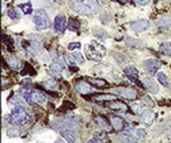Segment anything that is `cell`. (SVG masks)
Masks as SVG:
<instances>
[{"mask_svg":"<svg viewBox=\"0 0 171 143\" xmlns=\"http://www.w3.org/2000/svg\"><path fill=\"white\" fill-rule=\"evenodd\" d=\"M94 34H95L96 37H99L101 40H106V38H107V33H106L103 29H99V27H95V29H94Z\"/></svg>","mask_w":171,"mask_h":143,"instance_id":"4316f807","label":"cell"},{"mask_svg":"<svg viewBox=\"0 0 171 143\" xmlns=\"http://www.w3.org/2000/svg\"><path fill=\"white\" fill-rule=\"evenodd\" d=\"M68 27H69V30H72V32H76V30H79V27H80V22L77 19H71Z\"/></svg>","mask_w":171,"mask_h":143,"instance_id":"83f0119b","label":"cell"},{"mask_svg":"<svg viewBox=\"0 0 171 143\" xmlns=\"http://www.w3.org/2000/svg\"><path fill=\"white\" fill-rule=\"evenodd\" d=\"M44 86H45L46 89H56V82L54 81H45L44 82Z\"/></svg>","mask_w":171,"mask_h":143,"instance_id":"836d02e7","label":"cell"},{"mask_svg":"<svg viewBox=\"0 0 171 143\" xmlns=\"http://www.w3.org/2000/svg\"><path fill=\"white\" fill-rule=\"evenodd\" d=\"M71 56H72L77 63H80V64H83V63H84V56L81 55L80 52H72V55H71Z\"/></svg>","mask_w":171,"mask_h":143,"instance_id":"1f68e13d","label":"cell"},{"mask_svg":"<svg viewBox=\"0 0 171 143\" xmlns=\"http://www.w3.org/2000/svg\"><path fill=\"white\" fill-rule=\"evenodd\" d=\"M156 78H158V81H159V83H160V85L166 86V87H169V86H170V82H169V79H167L164 72H158V74H156Z\"/></svg>","mask_w":171,"mask_h":143,"instance_id":"603a6c76","label":"cell"},{"mask_svg":"<svg viewBox=\"0 0 171 143\" xmlns=\"http://www.w3.org/2000/svg\"><path fill=\"white\" fill-rule=\"evenodd\" d=\"M152 117H154V113H152L150 109H146V111L141 113V121H143L144 124H151Z\"/></svg>","mask_w":171,"mask_h":143,"instance_id":"2e32d148","label":"cell"},{"mask_svg":"<svg viewBox=\"0 0 171 143\" xmlns=\"http://www.w3.org/2000/svg\"><path fill=\"white\" fill-rule=\"evenodd\" d=\"M117 143H137V139L132 135H126V134H122L117 138Z\"/></svg>","mask_w":171,"mask_h":143,"instance_id":"9a60e30c","label":"cell"},{"mask_svg":"<svg viewBox=\"0 0 171 143\" xmlns=\"http://www.w3.org/2000/svg\"><path fill=\"white\" fill-rule=\"evenodd\" d=\"M116 91L120 94V96H122L126 100H136L137 98V91L133 89H129V87H116Z\"/></svg>","mask_w":171,"mask_h":143,"instance_id":"52a82bcc","label":"cell"},{"mask_svg":"<svg viewBox=\"0 0 171 143\" xmlns=\"http://www.w3.org/2000/svg\"><path fill=\"white\" fill-rule=\"evenodd\" d=\"M109 106H110V109H113V111H120V112L128 109V106H126L124 102H120V101H114V102H111Z\"/></svg>","mask_w":171,"mask_h":143,"instance_id":"ffe728a7","label":"cell"},{"mask_svg":"<svg viewBox=\"0 0 171 143\" xmlns=\"http://www.w3.org/2000/svg\"><path fill=\"white\" fill-rule=\"evenodd\" d=\"M132 111H133V113H135V115H141V113H143V112H141V106H140V105L139 104H135V105H133V106H132Z\"/></svg>","mask_w":171,"mask_h":143,"instance_id":"d590c367","label":"cell"},{"mask_svg":"<svg viewBox=\"0 0 171 143\" xmlns=\"http://www.w3.org/2000/svg\"><path fill=\"white\" fill-rule=\"evenodd\" d=\"M69 6L73 11H76V12H79V14H83V15H88V14H91V11H92V7H90L88 4H84V3H80V2H75V0H71Z\"/></svg>","mask_w":171,"mask_h":143,"instance_id":"5b68a950","label":"cell"},{"mask_svg":"<svg viewBox=\"0 0 171 143\" xmlns=\"http://www.w3.org/2000/svg\"><path fill=\"white\" fill-rule=\"evenodd\" d=\"M7 63H8V66H10L12 70H18V68L21 67L19 60H18V57H15V56H10V57L7 59Z\"/></svg>","mask_w":171,"mask_h":143,"instance_id":"44dd1931","label":"cell"},{"mask_svg":"<svg viewBox=\"0 0 171 143\" xmlns=\"http://www.w3.org/2000/svg\"><path fill=\"white\" fill-rule=\"evenodd\" d=\"M4 2H10V0H4Z\"/></svg>","mask_w":171,"mask_h":143,"instance_id":"bcb514c9","label":"cell"},{"mask_svg":"<svg viewBox=\"0 0 171 143\" xmlns=\"http://www.w3.org/2000/svg\"><path fill=\"white\" fill-rule=\"evenodd\" d=\"M150 27V22L147 19H137L131 25V29L135 33H141V32H146V30Z\"/></svg>","mask_w":171,"mask_h":143,"instance_id":"9c48e42d","label":"cell"},{"mask_svg":"<svg viewBox=\"0 0 171 143\" xmlns=\"http://www.w3.org/2000/svg\"><path fill=\"white\" fill-rule=\"evenodd\" d=\"M125 42L129 45V47H133V48H141L143 47V42L140 40H136L133 37H126L125 38Z\"/></svg>","mask_w":171,"mask_h":143,"instance_id":"d6986e66","label":"cell"},{"mask_svg":"<svg viewBox=\"0 0 171 143\" xmlns=\"http://www.w3.org/2000/svg\"><path fill=\"white\" fill-rule=\"evenodd\" d=\"M143 66H144V70H146L150 75L158 74V70H159V67H160L159 62H158V60H155V59H148V60H146V62L143 63Z\"/></svg>","mask_w":171,"mask_h":143,"instance_id":"8992f818","label":"cell"},{"mask_svg":"<svg viewBox=\"0 0 171 143\" xmlns=\"http://www.w3.org/2000/svg\"><path fill=\"white\" fill-rule=\"evenodd\" d=\"M56 143H65V142L62 141V139H57V141H56Z\"/></svg>","mask_w":171,"mask_h":143,"instance_id":"f6af8a7d","label":"cell"},{"mask_svg":"<svg viewBox=\"0 0 171 143\" xmlns=\"http://www.w3.org/2000/svg\"><path fill=\"white\" fill-rule=\"evenodd\" d=\"M117 97L114 94H96L94 96V100L96 101H116Z\"/></svg>","mask_w":171,"mask_h":143,"instance_id":"e0dca14e","label":"cell"},{"mask_svg":"<svg viewBox=\"0 0 171 143\" xmlns=\"http://www.w3.org/2000/svg\"><path fill=\"white\" fill-rule=\"evenodd\" d=\"M95 123L98 124L99 127H102L103 130H106V131H109V130H110V127L107 126V124L105 123V120H103V119H101V117H96V119H95Z\"/></svg>","mask_w":171,"mask_h":143,"instance_id":"d6a6232c","label":"cell"},{"mask_svg":"<svg viewBox=\"0 0 171 143\" xmlns=\"http://www.w3.org/2000/svg\"><path fill=\"white\" fill-rule=\"evenodd\" d=\"M21 102H22V97H21V94H18V93H14L8 100V104H12V105H19Z\"/></svg>","mask_w":171,"mask_h":143,"instance_id":"d4e9b609","label":"cell"},{"mask_svg":"<svg viewBox=\"0 0 171 143\" xmlns=\"http://www.w3.org/2000/svg\"><path fill=\"white\" fill-rule=\"evenodd\" d=\"M33 23L38 30H45L50 26V19L48 17L46 11L39 8L34 11V15H33Z\"/></svg>","mask_w":171,"mask_h":143,"instance_id":"7a4b0ae2","label":"cell"},{"mask_svg":"<svg viewBox=\"0 0 171 143\" xmlns=\"http://www.w3.org/2000/svg\"><path fill=\"white\" fill-rule=\"evenodd\" d=\"M29 40H30V41H41L39 36H37V34H30V36H29Z\"/></svg>","mask_w":171,"mask_h":143,"instance_id":"60d3db41","label":"cell"},{"mask_svg":"<svg viewBox=\"0 0 171 143\" xmlns=\"http://www.w3.org/2000/svg\"><path fill=\"white\" fill-rule=\"evenodd\" d=\"M124 132H125L126 135H132L133 132H136V130H133L132 126H126L125 128H124Z\"/></svg>","mask_w":171,"mask_h":143,"instance_id":"8d00e7d4","label":"cell"},{"mask_svg":"<svg viewBox=\"0 0 171 143\" xmlns=\"http://www.w3.org/2000/svg\"><path fill=\"white\" fill-rule=\"evenodd\" d=\"M7 47H8V51H14V45H12V40L10 38V37H7Z\"/></svg>","mask_w":171,"mask_h":143,"instance_id":"ab89813d","label":"cell"},{"mask_svg":"<svg viewBox=\"0 0 171 143\" xmlns=\"http://www.w3.org/2000/svg\"><path fill=\"white\" fill-rule=\"evenodd\" d=\"M136 136H137V139H141V138H146V135H147V132L144 131L143 128H139V130H136Z\"/></svg>","mask_w":171,"mask_h":143,"instance_id":"e575fe53","label":"cell"},{"mask_svg":"<svg viewBox=\"0 0 171 143\" xmlns=\"http://www.w3.org/2000/svg\"><path fill=\"white\" fill-rule=\"evenodd\" d=\"M87 143H103V142L101 141V139H98V138H91Z\"/></svg>","mask_w":171,"mask_h":143,"instance_id":"7bdbcfd3","label":"cell"},{"mask_svg":"<svg viewBox=\"0 0 171 143\" xmlns=\"http://www.w3.org/2000/svg\"><path fill=\"white\" fill-rule=\"evenodd\" d=\"M80 48V42H71L68 45V49L69 51H73V49H79Z\"/></svg>","mask_w":171,"mask_h":143,"instance_id":"74e56055","label":"cell"},{"mask_svg":"<svg viewBox=\"0 0 171 143\" xmlns=\"http://www.w3.org/2000/svg\"><path fill=\"white\" fill-rule=\"evenodd\" d=\"M156 25H158V27H160V29H170L171 17L170 15H162V17L158 19V22H156Z\"/></svg>","mask_w":171,"mask_h":143,"instance_id":"5bb4252c","label":"cell"},{"mask_svg":"<svg viewBox=\"0 0 171 143\" xmlns=\"http://www.w3.org/2000/svg\"><path fill=\"white\" fill-rule=\"evenodd\" d=\"M110 126L116 132H121V131H124V128H125L124 120H122L121 117H118V116H111L110 117Z\"/></svg>","mask_w":171,"mask_h":143,"instance_id":"30bf717a","label":"cell"},{"mask_svg":"<svg viewBox=\"0 0 171 143\" xmlns=\"http://www.w3.org/2000/svg\"><path fill=\"white\" fill-rule=\"evenodd\" d=\"M23 97H25L26 102H29V104H38V105H41V104H44L46 101V96L44 93L38 91V90H31L30 93H25Z\"/></svg>","mask_w":171,"mask_h":143,"instance_id":"277c9868","label":"cell"},{"mask_svg":"<svg viewBox=\"0 0 171 143\" xmlns=\"http://www.w3.org/2000/svg\"><path fill=\"white\" fill-rule=\"evenodd\" d=\"M86 53H87V57L90 60L99 62V60H102L103 57H105L106 49H105V47H103L101 42H98V41H91V42L87 45Z\"/></svg>","mask_w":171,"mask_h":143,"instance_id":"6da1fadb","label":"cell"},{"mask_svg":"<svg viewBox=\"0 0 171 143\" xmlns=\"http://www.w3.org/2000/svg\"><path fill=\"white\" fill-rule=\"evenodd\" d=\"M7 136L8 138H18L21 135V130L18 128V127H12V128H8L6 131Z\"/></svg>","mask_w":171,"mask_h":143,"instance_id":"cb8c5ba5","label":"cell"},{"mask_svg":"<svg viewBox=\"0 0 171 143\" xmlns=\"http://www.w3.org/2000/svg\"><path fill=\"white\" fill-rule=\"evenodd\" d=\"M143 83H144V89H147L150 93L152 94H158L159 93V86L155 81H152L151 78H144L143 79Z\"/></svg>","mask_w":171,"mask_h":143,"instance_id":"8fae6325","label":"cell"},{"mask_svg":"<svg viewBox=\"0 0 171 143\" xmlns=\"http://www.w3.org/2000/svg\"><path fill=\"white\" fill-rule=\"evenodd\" d=\"M64 63L69 67L71 70L75 67V62H73V59H72V56H71V55H65V56H64Z\"/></svg>","mask_w":171,"mask_h":143,"instance_id":"f546056e","label":"cell"},{"mask_svg":"<svg viewBox=\"0 0 171 143\" xmlns=\"http://www.w3.org/2000/svg\"><path fill=\"white\" fill-rule=\"evenodd\" d=\"M7 15H8L11 19H14V21H19V19H21V17H22V15H21L19 12H18L16 10H12V8L7 11Z\"/></svg>","mask_w":171,"mask_h":143,"instance_id":"484cf974","label":"cell"},{"mask_svg":"<svg viewBox=\"0 0 171 143\" xmlns=\"http://www.w3.org/2000/svg\"><path fill=\"white\" fill-rule=\"evenodd\" d=\"M160 51L163 52V53L166 55H170L171 56V44L170 42H164L160 45Z\"/></svg>","mask_w":171,"mask_h":143,"instance_id":"4dcf8cb0","label":"cell"},{"mask_svg":"<svg viewBox=\"0 0 171 143\" xmlns=\"http://www.w3.org/2000/svg\"><path fill=\"white\" fill-rule=\"evenodd\" d=\"M90 82L92 85H95L98 89H102L106 86V81H103V79H90Z\"/></svg>","mask_w":171,"mask_h":143,"instance_id":"f1b7e54d","label":"cell"},{"mask_svg":"<svg viewBox=\"0 0 171 143\" xmlns=\"http://www.w3.org/2000/svg\"><path fill=\"white\" fill-rule=\"evenodd\" d=\"M62 72V66L60 64V63H52V64L49 66V74H50V76H53V78H58L61 75Z\"/></svg>","mask_w":171,"mask_h":143,"instance_id":"7c38bea8","label":"cell"},{"mask_svg":"<svg viewBox=\"0 0 171 143\" xmlns=\"http://www.w3.org/2000/svg\"><path fill=\"white\" fill-rule=\"evenodd\" d=\"M144 102H146V104H147L150 108H152V106H154V102H152V101H151L150 98H148V97H146V98H144Z\"/></svg>","mask_w":171,"mask_h":143,"instance_id":"ee69618b","label":"cell"},{"mask_svg":"<svg viewBox=\"0 0 171 143\" xmlns=\"http://www.w3.org/2000/svg\"><path fill=\"white\" fill-rule=\"evenodd\" d=\"M18 8H19L23 14H31L33 12V7L30 3H21V4H18Z\"/></svg>","mask_w":171,"mask_h":143,"instance_id":"7402d4cb","label":"cell"},{"mask_svg":"<svg viewBox=\"0 0 171 143\" xmlns=\"http://www.w3.org/2000/svg\"><path fill=\"white\" fill-rule=\"evenodd\" d=\"M22 86H23L25 89H31V81L30 79H25V81L22 82Z\"/></svg>","mask_w":171,"mask_h":143,"instance_id":"f35d334b","label":"cell"},{"mask_svg":"<svg viewBox=\"0 0 171 143\" xmlns=\"http://www.w3.org/2000/svg\"><path fill=\"white\" fill-rule=\"evenodd\" d=\"M67 27V18L65 15L58 14L57 17L54 18V30L57 33H64Z\"/></svg>","mask_w":171,"mask_h":143,"instance_id":"ba28073f","label":"cell"},{"mask_svg":"<svg viewBox=\"0 0 171 143\" xmlns=\"http://www.w3.org/2000/svg\"><path fill=\"white\" fill-rule=\"evenodd\" d=\"M136 3H139V4L141 6H147V4H150V0H135Z\"/></svg>","mask_w":171,"mask_h":143,"instance_id":"b9f144b4","label":"cell"},{"mask_svg":"<svg viewBox=\"0 0 171 143\" xmlns=\"http://www.w3.org/2000/svg\"><path fill=\"white\" fill-rule=\"evenodd\" d=\"M124 72L128 75L129 79H135V78L137 76V74H139V72H137V68H136L135 66H128V67H125V68H124Z\"/></svg>","mask_w":171,"mask_h":143,"instance_id":"ac0fdd59","label":"cell"},{"mask_svg":"<svg viewBox=\"0 0 171 143\" xmlns=\"http://www.w3.org/2000/svg\"><path fill=\"white\" fill-rule=\"evenodd\" d=\"M75 90L79 94H88L91 91V87H90V85H88L87 82L80 81V82H77V83L75 85Z\"/></svg>","mask_w":171,"mask_h":143,"instance_id":"4fadbf2b","label":"cell"},{"mask_svg":"<svg viewBox=\"0 0 171 143\" xmlns=\"http://www.w3.org/2000/svg\"><path fill=\"white\" fill-rule=\"evenodd\" d=\"M26 119H27V112H26V109L22 106V105H16L15 109H12V112H11L8 121L11 124H14V126H19V124L26 121Z\"/></svg>","mask_w":171,"mask_h":143,"instance_id":"3957f363","label":"cell"}]
</instances>
